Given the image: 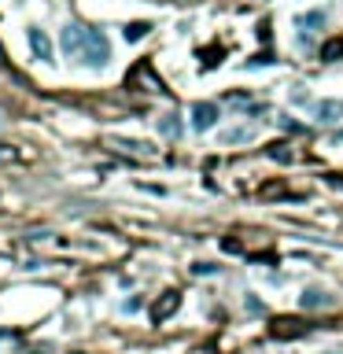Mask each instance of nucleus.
<instances>
[{
	"instance_id": "1",
	"label": "nucleus",
	"mask_w": 343,
	"mask_h": 354,
	"mask_svg": "<svg viewBox=\"0 0 343 354\" xmlns=\"http://www.w3.org/2000/svg\"><path fill=\"white\" fill-rule=\"evenodd\" d=\"M59 45L70 59H81L85 67L100 70L111 63V41L104 37V30H92V26H81V23H67L59 34Z\"/></svg>"
},
{
	"instance_id": "2",
	"label": "nucleus",
	"mask_w": 343,
	"mask_h": 354,
	"mask_svg": "<svg viewBox=\"0 0 343 354\" xmlns=\"http://www.w3.org/2000/svg\"><path fill=\"white\" fill-rule=\"evenodd\" d=\"M306 332H310V325L306 321H295V317H277L270 325L273 340H299V336H306Z\"/></svg>"
},
{
	"instance_id": "3",
	"label": "nucleus",
	"mask_w": 343,
	"mask_h": 354,
	"mask_svg": "<svg viewBox=\"0 0 343 354\" xmlns=\"http://www.w3.org/2000/svg\"><path fill=\"white\" fill-rule=\"evenodd\" d=\"M214 122H218V104L203 100V104L192 107V130H196V133H207Z\"/></svg>"
},
{
	"instance_id": "4",
	"label": "nucleus",
	"mask_w": 343,
	"mask_h": 354,
	"mask_svg": "<svg viewBox=\"0 0 343 354\" xmlns=\"http://www.w3.org/2000/svg\"><path fill=\"white\" fill-rule=\"evenodd\" d=\"M299 306L303 310H329V306H336V295L321 292V288H306V292L299 295Z\"/></svg>"
},
{
	"instance_id": "5",
	"label": "nucleus",
	"mask_w": 343,
	"mask_h": 354,
	"mask_svg": "<svg viewBox=\"0 0 343 354\" xmlns=\"http://www.w3.org/2000/svg\"><path fill=\"white\" fill-rule=\"evenodd\" d=\"M26 37H30V48H34V56L45 59V63H52V41H48L45 30H41V26H30Z\"/></svg>"
},
{
	"instance_id": "6",
	"label": "nucleus",
	"mask_w": 343,
	"mask_h": 354,
	"mask_svg": "<svg viewBox=\"0 0 343 354\" xmlns=\"http://www.w3.org/2000/svg\"><path fill=\"white\" fill-rule=\"evenodd\" d=\"M177 306H181V292H166V295L152 306L155 325H159V321H166V317H174V314H177Z\"/></svg>"
},
{
	"instance_id": "7",
	"label": "nucleus",
	"mask_w": 343,
	"mask_h": 354,
	"mask_svg": "<svg viewBox=\"0 0 343 354\" xmlns=\"http://www.w3.org/2000/svg\"><path fill=\"white\" fill-rule=\"evenodd\" d=\"M340 118H343V104L340 100H321L317 104V122L332 126V122H340Z\"/></svg>"
},
{
	"instance_id": "8",
	"label": "nucleus",
	"mask_w": 343,
	"mask_h": 354,
	"mask_svg": "<svg viewBox=\"0 0 343 354\" xmlns=\"http://www.w3.org/2000/svg\"><path fill=\"white\" fill-rule=\"evenodd\" d=\"M325 23H329V15H325V12H306V15H299V19H295V26H299V30H321Z\"/></svg>"
},
{
	"instance_id": "9",
	"label": "nucleus",
	"mask_w": 343,
	"mask_h": 354,
	"mask_svg": "<svg viewBox=\"0 0 343 354\" xmlns=\"http://www.w3.org/2000/svg\"><path fill=\"white\" fill-rule=\"evenodd\" d=\"M159 133L170 137V141H174V137H181V118H177V115H163V118H159Z\"/></svg>"
},
{
	"instance_id": "10",
	"label": "nucleus",
	"mask_w": 343,
	"mask_h": 354,
	"mask_svg": "<svg viewBox=\"0 0 343 354\" xmlns=\"http://www.w3.org/2000/svg\"><path fill=\"white\" fill-rule=\"evenodd\" d=\"M321 59H325V63H336V59H343V37L329 41V45L321 48Z\"/></svg>"
},
{
	"instance_id": "11",
	"label": "nucleus",
	"mask_w": 343,
	"mask_h": 354,
	"mask_svg": "<svg viewBox=\"0 0 343 354\" xmlns=\"http://www.w3.org/2000/svg\"><path fill=\"white\" fill-rule=\"evenodd\" d=\"M251 133H255L251 126H240V130H225V133H222V141H225V144H237V141H251Z\"/></svg>"
},
{
	"instance_id": "12",
	"label": "nucleus",
	"mask_w": 343,
	"mask_h": 354,
	"mask_svg": "<svg viewBox=\"0 0 343 354\" xmlns=\"http://www.w3.org/2000/svg\"><path fill=\"white\" fill-rule=\"evenodd\" d=\"M148 30H152V23H130L122 30V37L126 41H141V37H148Z\"/></svg>"
},
{
	"instance_id": "13",
	"label": "nucleus",
	"mask_w": 343,
	"mask_h": 354,
	"mask_svg": "<svg viewBox=\"0 0 343 354\" xmlns=\"http://www.w3.org/2000/svg\"><path fill=\"white\" fill-rule=\"evenodd\" d=\"M199 56H203V67H218V63H222V56H225V48H207V52H199Z\"/></svg>"
},
{
	"instance_id": "14",
	"label": "nucleus",
	"mask_w": 343,
	"mask_h": 354,
	"mask_svg": "<svg viewBox=\"0 0 343 354\" xmlns=\"http://www.w3.org/2000/svg\"><path fill=\"white\" fill-rule=\"evenodd\" d=\"M192 273H196V277H210V273H218V266H214V262H196V266H192Z\"/></svg>"
},
{
	"instance_id": "15",
	"label": "nucleus",
	"mask_w": 343,
	"mask_h": 354,
	"mask_svg": "<svg viewBox=\"0 0 343 354\" xmlns=\"http://www.w3.org/2000/svg\"><path fill=\"white\" fill-rule=\"evenodd\" d=\"M141 306H144V303H141V299H137V295H133V299H126V303H122V310H126V314H137V310H141Z\"/></svg>"
},
{
	"instance_id": "16",
	"label": "nucleus",
	"mask_w": 343,
	"mask_h": 354,
	"mask_svg": "<svg viewBox=\"0 0 343 354\" xmlns=\"http://www.w3.org/2000/svg\"><path fill=\"white\" fill-rule=\"evenodd\" d=\"M244 306H248L251 314H262V310H266V306H262V303H259V299H255V295H248V299H244Z\"/></svg>"
},
{
	"instance_id": "17",
	"label": "nucleus",
	"mask_w": 343,
	"mask_h": 354,
	"mask_svg": "<svg viewBox=\"0 0 343 354\" xmlns=\"http://www.w3.org/2000/svg\"><path fill=\"white\" fill-rule=\"evenodd\" d=\"M270 155H273V159H281V163H288V159H292V155L284 152V144H273V148H270Z\"/></svg>"
},
{
	"instance_id": "18",
	"label": "nucleus",
	"mask_w": 343,
	"mask_h": 354,
	"mask_svg": "<svg viewBox=\"0 0 343 354\" xmlns=\"http://www.w3.org/2000/svg\"><path fill=\"white\" fill-rule=\"evenodd\" d=\"M0 67H4V52H0Z\"/></svg>"
},
{
	"instance_id": "19",
	"label": "nucleus",
	"mask_w": 343,
	"mask_h": 354,
	"mask_svg": "<svg viewBox=\"0 0 343 354\" xmlns=\"http://www.w3.org/2000/svg\"><path fill=\"white\" fill-rule=\"evenodd\" d=\"M325 354H343V351H325Z\"/></svg>"
}]
</instances>
